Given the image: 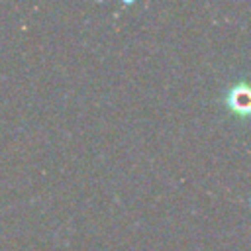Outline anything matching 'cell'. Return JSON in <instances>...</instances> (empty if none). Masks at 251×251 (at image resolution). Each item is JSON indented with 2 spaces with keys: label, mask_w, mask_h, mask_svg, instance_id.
<instances>
[{
  "label": "cell",
  "mask_w": 251,
  "mask_h": 251,
  "mask_svg": "<svg viewBox=\"0 0 251 251\" xmlns=\"http://www.w3.org/2000/svg\"><path fill=\"white\" fill-rule=\"evenodd\" d=\"M226 104L229 106L231 112L241 114V116H247V112H249V88H247V82H245V80L233 84V86L227 90V94H226Z\"/></svg>",
  "instance_id": "6da1fadb"
}]
</instances>
